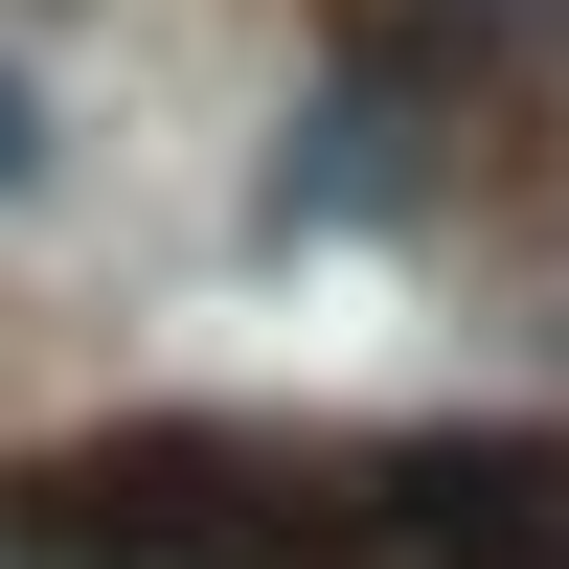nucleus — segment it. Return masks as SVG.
Masks as SVG:
<instances>
[{"label":"nucleus","mask_w":569,"mask_h":569,"mask_svg":"<svg viewBox=\"0 0 569 569\" xmlns=\"http://www.w3.org/2000/svg\"><path fill=\"white\" fill-rule=\"evenodd\" d=\"M23 569H388V456L297 433H91L46 479H0Z\"/></svg>","instance_id":"1"},{"label":"nucleus","mask_w":569,"mask_h":569,"mask_svg":"<svg viewBox=\"0 0 569 569\" xmlns=\"http://www.w3.org/2000/svg\"><path fill=\"white\" fill-rule=\"evenodd\" d=\"M388 569H569V456L547 433H410L388 456Z\"/></svg>","instance_id":"2"},{"label":"nucleus","mask_w":569,"mask_h":569,"mask_svg":"<svg viewBox=\"0 0 569 569\" xmlns=\"http://www.w3.org/2000/svg\"><path fill=\"white\" fill-rule=\"evenodd\" d=\"M23 182H46V91L0 69V206H23Z\"/></svg>","instance_id":"3"}]
</instances>
